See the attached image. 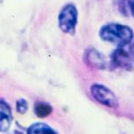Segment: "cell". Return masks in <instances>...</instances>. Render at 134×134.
I'll use <instances>...</instances> for the list:
<instances>
[{
	"label": "cell",
	"mask_w": 134,
	"mask_h": 134,
	"mask_svg": "<svg viewBox=\"0 0 134 134\" xmlns=\"http://www.w3.org/2000/svg\"><path fill=\"white\" fill-rule=\"evenodd\" d=\"M91 92H92V97L101 104H104L110 108H117L119 106V101H118L116 95L104 85H92Z\"/></svg>",
	"instance_id": "277c9868"
},
{
	"label": "cell",
	"mask_w": 134,
	"mask_h": 134,
	"mask_svg": "<svg viewBox=\"0 0 134 134\" xmlns=\"http://www.w3.org/2000/svg\"><path fill=\"white\" fill-rule=\"evenodd\" d=\"M12 121V114L9 104L4 100H0V132H7Z\"/></svg>",
	"instance_id": "5b68a950"
},
{
	"label": "cell",
	"mask_w": 134,
	"mask_h": 134,
	"mask_svg": "<svg viewBox=\"0 0 134 134\" xmlns=\"http://www.w3.org/2000/svg\"><path fill=\"white\" fill-rule=\"evenodd\" d=\"M35 112H36L37 117L40 118L47 117L52 113V107L47 104H44V103L37 104V106L35 107Z\"/></svg>",
	"instance_id": "ba28073f"
},
{
	"label": "cell",
	"mask_w": 134,
	"mask_h": 134,
	"mask_svg": "<svg viewBox=\"0 0 134 134\" xmlns=\"http://www.w3.org/2000/svg\"><path fill=\"white\" fill-rule=\"evenodd\" d=\"M131 10H132V14L134 17V0H133V2L132 3V4H131Z\"/></svg>",
	"instance_id": "30bf717a"
},
{
	"label": "cell",
	"mask_w": 134,
	"mask_h": 134,
	"mask_svg": "<svg viewBox=\"0 0 134 134\" xmlns=\"http://www.w3.org/2000/svg\"><path fill=\"white\" fill-rule=\"evenodd\" d=\"M85 60L87 65L98 69H104L105 67V60L104 57L96 50H88L85 53Z\"/></svg>",
	"instance_id": "8992f818"
},
{
	"label": "cell",
	"mask_w": 134,
	"mask_h": 134,
	"mask_svg": "<svg viewBox=\"0 0 134 134\" xmlns=\"http://www.w3.org/2000/svg\"><path fill=\"white\" fill-rule=\"evenodd\" d=\"M99 36L104 41L120 47L130 44L133 37V32L132 29L126 25L110 23L101 28Z\"/></svg>",
	"instance_id": "6da1fadb"
},
{
	"label": "cell",
	"mask_w": 134,
	"mask_h": 134,
	"mask_svg": "<svg viewBox=\"0 0 134 134\" xmlns=\"http://www.w3.org/2000/svg\"><path fill=\"white\" fill-rule=\"evenodd\" d=\"M127 45L118 47L112 53L111 65L114 67L126 70L134 69V49H131Z\"/></svg>",
	"instance_id": "3957f363"
},
{
	"label": "cell",
	"mask_w": 134,
	"mask_h": 134,
	"mask_svg": "<svg viewBox=\"0 0 134 134\" xmlns=\"http://www.w3.org/2000/svg\"><path fill=\"white\" fill-rule=\"evenodd\" d=\"M27 134H57L52 127L44 123H35L29 127Z\"/></svg>",
	"instance_id": "52a82bcc"
},
{
	"label": "cell",
	"mask_w": 134,
	"mask_h": 134,
	"mask_svg": "<svg viewBox=\"0 0 134 134\" xmlns=\"http://www.w3.org/2000/svg\"><path fill=\"white\" fill-rule=\"evenodd\" d=\"M9 134H21V133L17 132H12V133H9Z\"/></svg>",
	"instance_id": "8fae6325"
},
{
	"label": "cell",
	"mask_w": 134,
	"mask_h": 134,
	"mask_svg": "<svg viewBox=\"0 0 134 134\" xmlns=\"http://www.w3.org/2000/svg\"><path fill=\"white\" fill-rule=\"evenodd\" d=\"M77 21V10L73 4H66L58 15V25L66 34H73Z\"/></svg>",
	"instance_id": "7a4b0ae2"
},
{
	"label": "cell",
	"mask_w": 134,
	"mask_h": 134,
	"mask_svg": "<svg viewBox=\"0 0 134 134\" xmlns=\"http://www.w3.org/2000/svg\"><path fill=\"white\" fill-rule=\"evenodd\" d=\"M28 110V104L25 99H19L17 101V111L21 114H24Z\"/></svg>",
	"instance_id": "9c48e42d"
}]
</instances>
